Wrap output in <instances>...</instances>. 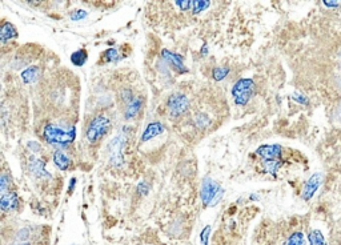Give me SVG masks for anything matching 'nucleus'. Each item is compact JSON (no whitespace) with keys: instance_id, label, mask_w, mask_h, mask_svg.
I'll use <instances>...</instances> for the list:
<instances>
[{"instance_id":"nucleus-24","label":"nucleus","mask_w":341,"mask_h":245,"mask_svg":"<svg viewBox=\"0 0 341 245\" xmlns=\"http://www.w3.org/2000/svg\"><path fill=\"white\" fill-rule=\"evenodd\" d=\"M211 230H212V226L211 225H205L200 233V243L201 245H208L210 243V236H211Z\"/></svg>"},{"instance_id":"nucleus-33","label":"nucleus","mask_w":341,"mask_h":245,"mask_svg":"<svg viewBox=\"0 0 341 245\" xmlns=\"http://www.w3.org/2000/svg\"><path fill=\"white\" fill-rule=\"evenodd\" d=\"M322 4L328 7V8H337L341 4V1H328V0H324Z\"/></svg>"},{"instance_id":"nucleus-16","label":"nucleus","mask_w":341,"mask_h":245,"mask_svg":"<svg viewBox=\"0 0 341 245\" xmlns=\"http://www.w3.org/2000/svg\"><path fill=\"white\" fill-rule=\"evenodd\" d=\"M143 107V99L142 98H135L132 100L131 103L127 105V109H126V119L127 120H131V119L136 118L140 109Z\"/></svg>"},{"instance_id":"nucleus-11","label":"nucleus","mask_w":341,"mask_h":245,"mask_svg":"<svg viewBox=\"0 0 341 245\" xmlns=\"http://www.w3.org/2000/svg\"><path fill=\"white\" fill-rule=\"evenodd\" d=\"M0 206L3 212H11L19 208V196L15 192H5L1 195Z\"/></svg>"},{"instance_id":"nucleus-18","label":"nucleus","mask_w":341,"mask_h":245,"mask_svg":"<svg viewBox=\"0 0 341 245\" xmlns=\"http://www.w3.org/2000/svg\"><path fill=\"white\" fill-rule=\"evenodd\" d=\"M308 243L309 245H328L325 236L322 235L320 229H311L308 233Z\"/></svg>"},{"instance_id":"nucleus-1","label":"nucleus","mask_w":341,"mask_h":245,"mask_svg":"<svg viewBox=\"0 0 341 245\" xmlns=\"http://www.w3.org/2000/svg\"><path fill=\"white\" fill-rule=\"evenodd\" d=\"M43 138L45 143H48L55 147H67L72 144L76 139V128L69 127L64 129L58 124L49 122L43 129Z\"/></svg>"},{"instance_id":"nucleus-21","label":"nucleus","mask_w":341,"mask_h":245,"mask_svg":"<svg viewBox=\"0 0 341 245\" xmlns=\"http://www.w3.org/2000/svg\"><path fill=\"white\" fill-rule=\"evenodd\" d=\"M229 74V68L227 67H217V68H213L212 71V78H213L214 82H221L224 80Z\"/></svg>"},{"instance_id":"nucleus-30","label":"nucleus","mask_w":341,"mask_h":245,"mask_svg":"<svg viewBox=\"0 0 341 245\" xmlns=\"http://www.w3.org/2000/svg\"><path fill=\"white\" fill-rule=\"evenodd\" d=\"M28 237H29V229L24 228V229L19 230V233H18V240H19L20 243H25V241L28 240Z\"/></svg>"},{"instance_id":"nucleus-26","label":"nucleus","mask_w":341,"mask_h":245,"mask_svg":"<svg viewBox=\"0 0 341 245\" xmlns=\"http://www.w3.org/2000/svg\"><path fill=\"white\" fill-rule=\"evenodd\" d=\"M88 16V12L87 11H84V10H75L71 14V20H73V21H79V20H83V19H85Z\"/></svg>"},{"instance_id":"nucleus-3","label":"nucleus","mask_w":341,"mask_h":245,"mask_svg":"<svg viewBox=\"0 0 341 245\" xmlns=\"http://www.w3.org/2000/svg\"><path fill=\"white\" fill-rule=\"evenodd\" d=\"M255 89H256V85L252 79L244 78L237 80L232 87V98L234 100V104L245 105L254 96Z\"/></svg>"},{"instance_id":"nucleus-20","label":"nucleus","mask_w":341,"mask_h":245,"mask_svg":"<svg viewBox=\"0 0 341 245\" xmlns=\"http://www.w3.org/2000/svg\"><path fill=\"white\" fill-rule=\"evenodd\" d=\"M283 245H307L305 244V237H304V233L298 230V232H293L292 235L288 236V239L284 241Z\"/></svg>"},{"instance_id":"nucleus-36","label":"nucleus","mask_w":341,"mask_h":245,"mask_svg":"<svg viewBox=\"0 0 341 245\" xmlns=\"http://www.w3.org/2000/svg\"><path fill=\"white\" fill-rule=\"evenodd\" d=\"M201 54L203 55L208 54V48H207V45H204V48H201Z\"/></svg>"},{"instance_id":"nucleus-32","label":"nucleus","mask_w":341,"mask_h":245,"mask_svg":"<svg viewBox=\"0 0 341 245\" xmlns=\"http://www.w3.org/2000/svg\"><path fill=\"white\" fill-rule=\"evenodd\" d=\"M27 148H28L29 151L32 153H36V152H40V149H42V147H40L39 143L36 142H28L27 143Z\"/></svg>"},{"instance_id":"nucleus-22","label":"nucleus","mask_w":341,"mask_h":245,"mask_svg":"<svg viewBox=\"0 0 341 245\" xmlns=\"http://www.w3.org/2000/svg\"><path fill=\"white\" fill-rule=\"evenodd\" d=\"M211 5V1H207V0H196L193 1V5H192V12L197 15L200 12L205 11Z\"/></svg>"},{"instance_id":"nucleus-8","label":"nucleus","mask_w":341,"mask_h":245,"mask_svg":"<svg viewBox=\"0 0 341 245\" xmlns=\"http://www.w3.org/2000/svg\"><path fill=\"white\" fill-rule=\"evenodd\" d=\"M283 147L280 144H264L256 149V155L261 157V160H277L281 156Z\"/></svg>"},{"instance_id":"nucleus-14","label":"nucleus","mask_w":341,"mask_h":245,"mask_svg":"<svg viewBox=\"0 0 341 245\" xmlns=\"http://www.w3.org/2000/svg\"><path fill=\"white\" fill-rule=\"evenodd\" d=\"M40 76V68L36 65H31L28 68H25L24 71H21L20 78L24 82L25 84H32L35 82H38V79Z\"/></svg>"},{"instance_id":"nucleus-29","label":"nucleus","mask_w":341,"mask_h":245,"mask_svg":"<svg viewBox=\"0 0 341 245\" xmlns=\"http://www.w3.org/2000/svg\"><path fill=\"white\" fill-rule=\"evenodd\" d=\"M137 192H139L140 195H143V196H146V195H148V192H149V185H148L146 182L139 183V185H137Z\"/></svg>"},{"instance_id":"nucleus-2","label":"nucleus","mask_w":341,"mask_h":245,"mask_svg":"<svg viewBox=\"0 0 341 245\" xmlns=\"http://www.w3.org/2000/svg\"><path fill=\"white\" fill-rule=\"evenodd\" d=\"M225 193V189L220 185L219 183L211 179V177H205L203 183H201V201L205 206H214L217 205L220 200L223 199Z\"/></svg>"},{"instance_id":"nucleus-9","label":"nucleus","mask_w":341,"mask_h":245,"mask_svg":"<svg viewBox=\"0 0 341 245\" xmlns=\"http://www.w3.org/2000/svg\"><path fill=\"white\" fill-rule=\"evenodd\" d=\"M161 56H163V59L166 60L167 63L170 64V67L175 69V71H177V72H187V71H188L187 67L184 65V60H183V58H181L180 55L173 54V52H170L168 49H164V51L161 52Z\"/></svg>"},{"instance_id":"nucleus-28","label":"nucleus","mask_w":341,"mask_h":245,"mask_svg":"<svg viewBox=\"0 0 341 245\" xmlns=\"http://www.w3.org/2000/svg\"><path fill=\"white\" fill-rule=\"evenodd\" d=\"M8 185H10L8 176H7V175H3V176L0 177V191H1V195L5 193V191L8 189Z\"/></svg>"},{"instance_id":"nucleus-31","label":"nucleus","mask_w":341,"mask_h":245,"mask_svg":"<svg viewBox=\"0 0 341 245\" xmlns=\"http://www.w3.org/2000/svg\"><path fill=\"white\" fill-rule=\"evenodd\" d=\"M292 99L295 100V102H298V103L300 104H308V99L307 96H304L302 93L300 92H295L292 95Z\"/></svg>"},{"instance_id":"nucleus-12","label":"nucleus","mask_w":341,"mask_h":245,"mask_svg":"<svg viewBox=\"0 0 341 245\" xmlns=\"http://www.w3.org/2000/svg\"><path fill=\"white\" fill-rule=\"evenodd\" d=\"M29 171L32 175L38 177V179H49L51 173L45 169V164H44L40 159L32 157L31 163H29Z\"/></svg>"},{"instance_id":"nucleus-37","label":"nucleus","mask_w":341,"mask_h":245,"mask_svg":"<svg viewBox=\"0 0 341 245\" xmlns=\"http://www.w3.org/2000/svg\"><path fill=\"white\" fill-rule=\"evenodd\" d=\"M20 245H31V243H29V241H25V243H21Z\"/></svg>"},{"instance_id":"nucleus-7","label":"nucleus","mask_w":341,"mask_h":245,"mask_svg":"<svg viewBox=\"0 0 341 245\" xmlns=\"http://www.w3.org/2000/svg\"><path fill=\"white\" fill-rule=\"evenodd\" d=\"M322 183V173L317 172V173H313L312 176L308 179V182L304 184V188H302L301 197L302 200L309 201L315 196V193L319 191V188L321 185Z\"/></svg>"},{"instance_id":"nucleus-34","label":"nucleus","mask_w":341,"mask_h":245,"mask_svg":"<svg viewBox=\"0 0 341 245\" xmlns=\"http://www.w3.org/2000/svg\"><path fill=\"white\" fill-rule=\"evenodd\" d=\"M75 185H76V179H71V182H69V186H68V188H69V193H72Z\"/></svg>"},{"instance_id":"nucleus-10","label":"nucleus","mask_w":341,"mask_h":245,"mask_svg":"<svg viewBox=\"0 0 341 245\" xmlns=\"http://www.w3.org/2000/svg\"><path fill=\"white\" fill-rule=\"evenodd\" d=\"M164 132V124L160 122H153L151 124H148L147 128L144 129V132L142 135V142L147 143L151 142L157 136H160L161 133Z\"/></svg>"},{"instance_id":"nucleus-6","label":"nucleus","mask_w":341,"mask_h":245,"mask_svg":"<svg viewBox=\"0 0 341 245\" xmlns=\"http://www.w3.org/2000/svg\"><path fill=\"white\" fill-rule=\"evenodd\" d=\"M168 109L173 118H179L190 109V99L184 93H172L168 99Z\"/></svg>"},{"instance_id":"nucleus-25","label":"nucleus","mask_w":341,"mask_h":245,"mask_svg":"<svg viewBox=\"0 0 341 245\" xmlns=\"http://www.w3.org/2000/svg\"><path fill=\"white\" fill-rule=\"evenodd\" d=\"M195 122L197 124V127L205 128L207 125H208V124H210L211 120H210V118L205 115V113H199V115H196Z\"/></svg>"},{"instance_id":"nucleus-23","label":"nucleus","mask_w":341,"mask_h":245,"mask_svg":"<svg viewBox=\"0 0 341 245\" xmlns=\"http://www.w3.org/2000/svg\"><path fill=\"white\" fill-rule=\"evenodd\" d=\"M104 58H106L107 61L113 63V61H119V60H120V55H119L116 48H108L107 51L104 52Z\"/></svg>"},{"instance_id":"nucleus-15","label":"nucleus","mask_w":341,"mask_h":245,"mask_svg":"<svg viewBox=\"0 0 341 245\" xmlns=\"http://www.w3.org/2000/svg\"><path fill=\"white\" fill-rule=\"evenodd\" d=\"M18 38V31L15 28L14 24H11L10 21H4L1 28H0V39L3 43L8 41L11 39H16Z\"/></svg>"},{"instance_id":"nucleus-35","label":"nucleus","mask_w":341,"mask_h":245,"mask_svg":"<svg viewBox=\"0 0 341 245\" xmlns=\"http://www.w3.org/2000/svg\"><path fill=\"white\" fill-rule=\"evenodd\" d=\"M251 200H260V196L258 195H251Z\"/></svg>"},{"instance_id":"nucleus-27","label":"nucleus","mask_w":341,"mask_h":245,"mask_svg":"<svg viewBox=\"0 0 341 245\" xmlns=\"http://www.w3.org/2000/svg\"><path fill=\"white\" fill-rule=\"evenodd\" d=\"M176 5H179V8H180L181 11H188L190 8H192V5H193V1H191V0H177V1H175Z\"/></svg>"},{"instance_id":"nucleus-13","label":"nucleus","mask_w":341,"mask_h":245,"mask_svg":"<svg viewBox=\"0 0 341 245\" xmlns=\"http://www.w3.org/2000/svg\"><path fill=\"white\" fill-rule=\"evenodd\" d=\"M54 163H55V165H56L60 171H67V169L71 167V164H72V162H71V159H69L68 155L64 152V151H62V149L55 151Z\"/></svg>"},{"instance_id":"nucleus-17","label":"nucleus","mask_w":341,"mask_h":245,"mask_svg":"<svg viewBox=\"0 0 341 245\" xmlns=\"http://www.w3.org/2000/svg\"><path fill=\"white\" fill-rule=\"evenodd\" d=\"M261 163H263L264 171L269 173V175H272L273 177L277 176L278 169L283 167V162L280 159H277V160H263Z\"/></svg>"},{"instance_id":"nucleus-4","label":"nucleus","mask_w":341,"mask_h":245,"mask_svg":"<svg viewBox=\"0 0 341 245\" xmlns=\"http://www.w3.org/2000/svg\"><path fill=\"white\" fill-rule=\"evenodd\" d=\"M109 127H111V120L107 116L104 115H99L96 118H93L89 122V125L87 128V133L85 136L91 143L99 142L100 139L107 135V132L109 131Z\"/></svg>"},{"instance_id":"nucleus-5","label":"nucleus","mask_w":341,"mask_h":245,"mask_svg":"<svg viewBox=\"0 0 341 245\" xmlns=\"http://www.w3.org/2000/svg\"><path fill=\"white\" fill-rule=\"evenodd\" d=\"M127 144V138L126 135L122 133L116 138H113L109 144H108V153H109V163L113 167H122L123 163V149Z\"/></svg>"},{"instance_id":"nucleus-19","label":"nucleus","mask_w":341,"mask_h":245,"mask_svg":"<svg viewBox=\"0 0 341 245\" xmlns=\"http://www.w3.org/2000/svg\"><path fill=\"white\" fill-rule=\"evenodd\" d=\"M88 60V52L85 49L80 48L78 51H75L72 55H71V63L76 67H83L84 64L87 63Z\"/></svg>"}]
</instances>
